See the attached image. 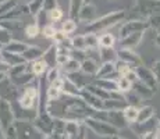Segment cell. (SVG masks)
Masks as SVG:
<instances>
[{
    "label": "cell",
    "mask_w": 160,
    "mask_h": 139,
    "mask_svg": "<svg viewBox=\"0 0 160 139\" xmlns=\"http://www.w3.org/2000/svg\"><path fill=\"white\" fill-rule=\"evenodd\" d=\"M153 72H155V75L160 79V61H156L155 63V66H153Z\"/></svg>",
    "instance_id": "43"
},
{
    "label": "cell",
    "mask_w": 160,
    "mask_h": 139,
    "mask_svg": "<svg viewBox=\"0 0 160 139\" xmlns=\"http://www.w3.org/2000/svg\"><path fill=\"white\" fill-rule=\"evenodd\" d=\"M95 15H96V8L92 6V3H85L78 14V20L89 24L92 21H95Z\"/></svg>",
    "instance_id": "8"
},
{
    "label": "cell",
    "mask_w": 160,
    "mask_h": 139,
    "mask_svg": "<svg viewBox=\"0 0 160 139\" xmlns=\"http://www.w3.org/2000/svg\"><path fill=\"white\" fill-rule=\"evenodd\" d=\"M6 77H7V75H4V74H0V82H2V81H3V79H4V78H6Z\"/></svg>",
    "instance_id": "44"
},
{
    "label": "cell",
    "mask_w": 160,
    "mask_h": 139,
    "mask_svg": "<svg viewBox=\"0 0 160 139\" xmlns=\"http://www.w3.org/2000/svg\"><path fill=\"white\" fill-rule=\"evenodd\" d=\"M43 54H45V52L42 50L39 46H31V45L28 46V49L22 53L24 58H25L28 63H32V61L39 60V58L43 57Z\"/></svg>",
    "instance_id": "11"
},
{
    "label": "cell",
    "mask_w": 160,
    "mask_h": 139,
    "mask_svg": "<svg viewBox=\"0 0 160 139\" xmlns=\"http://www.w3.org/2000/svg\"><path fill=\"white\" fill-rule=\"evenodd\" d=\"M56 56H57V47L56 45H52L48 49V50L45 52L43 54V60L46 61V64L49 66V68H53V67H57L56 64Z\"/></svg>",
    "instance_id": "17"
},
{
    "label": "cell",
    "mask_w": 160,
    "mask_h": 139,
    "mask_svg": "<svg viewBox=\"0 0 160 139\" xmlns=\"http://www.w3.org/2000/svg\"><path fill=\"white\" fill-rule=\"evenodd\" d=\"M72 43V49L74 50H82V52H87V42H85V35H77L71 39Z\"/></svg>",
    "instance_id": "24"
},
{
    "label": "cell",
    "mask_w": 160,
    "mask_h": 139,
    "mask_svg": "<svg viewBox=\"0 0 160 139\" xmlns=\"http://www.w3.org/2000/svg\"><path fill=\"white\" fill-rule=\"evenodd\" d=\"M92 2V0H85V3H91Z\"/></svg>",
    "instance_id": "46"
},
{
    "label": "cell",
    "mask_w": 160,
    "mask_h": 139,
    "mask_svg": "<svg viewBox=\"0 0 160 139\" xmlns=\"http://www.w3.org/2000/svg\"><path fill=\"white\" fill-rule=\"evenodd\" d=\"M11 41H13V36L10 31L0 28V47H6Z\"/></svg>",
    "instance_id": "32"
},
{
    "label": "cell",
    "mask_w": 160,
    "mask_h": 139,
    "mask_svg": "<svg viewBox=\"0 0 160 139\" xmlns=\"http://www.w3.org/2000/svg\"><path fill=\"white\" fill-rule=\"evenodd\" d=\"M84 4H85V0H70V10H68L70 18L77 20L79 11H81V8H82Z\"/></svg>",
    "instance_id": "20"
},
{
    "label": "cell",
    "mask_w": 160,
    "mask_h": 139,
    "mask_svg": "<svg viewBox=\"0 0 160 139\" xmlns=\"http://www.w3.org/2000/svg\"><path fill=\"white\" fill-rule=\"evenodd\" d=\"M81 92L82 89H79L78 86L74 83L68 77H64V82H63V95L70 97H81Z\"/></svg>",
    "instance_id": "6"
},
{
    "label": "cell",
    "mask_w": 160,
    "mask_h": 139,
    "mask_svg": "<svg viewBox=\"0 0 160 139\" xmlns=\"http://www.w3.org/2000/svg\"><path fill=\"white\" fill-rule=\"evenodd\" d=\"M33 78H35V75L32 74V71L28 70V71H25V72L20 74V75L14 77V78H10V79L15 86H28V85H31V82L33 81Z\"/></svg>",
    "instance_id": "12"
},
{
    "label": "cell",
    "mask_w": 160,
    "mask_h": 139,
    "mask_svg": "<svg viewBox=\"0 0 160 139\" xmlns=\"http://www.w3.org/2000/svg\"><path fill=\"white\" fill-rule=\"evenodd\" d=\"M135 71H137L138 78H139L141 82H143L148 86H156V79H155L156 77H155V72H153V71L148 70L142 66H138L137 68H135Z\"/></svg>",
    "instance_id": "5"
},
{
    "label": "cell",
    "mask_w": 160,
    "mask_h": 139,
    "mask_svg": "<svg viewBox=\"0 0 160 139\" xmlns=\"http://www.w3.org/2000/svg\"><path fill=\"white\" fill-rule=\"evenodd\" d=\"M46 139H54L53 137H48V138H46Z\"/></svg>",
    "instance_id": "47"
},
{
    "label": "cell",
    "mask_w": 160,
    "mask_h": 139,
    "mask_svg": "<svg viewBox=\"0 0 160 139\" xmlns=\"http://www.w3.org/2000/svg\"><path fill=\"white\" fill-rule=\"evenodd\" d=\"M17 2L15 0H6V2H2L0 3V18L3 17V15H6L7 13H10L13 8L17 7Z\"/></svg>",
    "instance_id": "29"
},
{
    "label": "cell",
    "mask_w": 160,
    "mask_h": 139,
    "mask_svg": "<svg viewBox=\"0 0 160 139\" xmlns=\"http://www.w3.org/2000/svg\"><path fill=\"white\" fill-rule=\"evenodd\" d=\"M2 56H3V60H4L10 67L18 66V64H25V63H28V61L24 58L22 54L11 53V52H7V50H4V49H2Z\"/></svg>",
    "instance_id": "7"
},
{
    "label": "cell",
    "mask_w": 160,
    "mask_h": 139,
    "mask_svg": "<svg viewBox=\"0 0 160 139\" xmlns=\"http://www.w3.org/2000/svg\"><path fill=\"white\" fill-rule=\"evenodd\" d=\"M68 38V35H67L64 31H61V29H58L57 32H56V35H54V38H53V41L56 45H58V43H61V42H64L66 39Z\"/></svg>",
    "instance_id": "40"
},
{
    "label": "cell",
    "mask_w": 160,
    "mask_h": 139,
    "mask_svg": "<svg viewBox=\"0 0 160 139\" xmlns=\"http://www.w3.org/2000/svg\"><path fill=\"white\" fill-rule=\"evenodd\" d=\"M152 116V109L150 107H143L142 110H139V117H138V121H143L148 117Z\"/></svg>",
    "instance_id": "41"
},
{
    "label": "cell",
    "mask_w": 160,
    "mask_h": 139,
    "mask_svg": "<svg viewBox=\"0 0 160 139\" xmlns=\"http://www.w3.org/2000/svg\"><path fill=\"white\" fill-rule=\"evenodd\" d=\"M116 52L113 50V47H99V58L103 63H109L113 61L116 57Z\"/></svg>",
    "instance_id": "23"
},
{
    "label": "cell",
    "mask_w": 160,
    "mask_h": 139,
    "mask_svg": "<svg viewBox=\"0 0 160 139\" xmlns=\"http://www.w3.org/2000/svg\"><path fill=\"white\" fill-rule=\"evenodd\" d=\"M141 41H142V32H137V33H131V35L121 38L120 45H121V49H132L137 45H139Z\"/></svg>",
    "instance_id": "9"
},
{
    "label": "cell",
    "mask_w": 160,
    "mask_h": 139,
    "mask_svg": "<svg viewBox=\"0 0 160 139\" xmlns=\"http://www.w3.org/2000/svg\"><path fill=\"white\" fill-rule=\"evenodd\" d=\"M38 99H39L38 86L28 85L22 89V92H21L20 96H18V104H20L24 110H31L38 104Z\"/></svg>",
    "instance_id": "2"
},
{
    "label": "cell",
    "mask_w": 160,
    "mask_h": 139,
    "mask_svg": "<svg viewBox=\"0 0 160 139\" xmlns=\"http://www.w3.org/2000/svg\"><path fill=\"white\" fill-rule=\"evenodd\" d=\"M124 17H125L124 11H113V13L106 14V15H103V17L96 18L95 21L89 22L87 28H85V31H87V32H92V33H99V32H102V31H106V29H109V28L114 27L116 24L121 22V21L124 20Z\"/></svg>",
    "instance_id": "1"
},
{
    "label": "cell",
    "mask_w": 160,
    "mask_h": 139,
    "mask_svg": "<svg viewBox=\"0 0 160 139\" xmlns=\"http://www.w3.org/2000/svg\"><path fill=\"white\" fill-rule=\"evenodd\" d=\"M61 71H63L66 75H71V74H75L78 71H81V61L75 60V58H70L63 67H61Z\"/></svg>",
    "instance_id": "16"
},
{
    "label": "cell",
    "mask_w": 160,
    "mask_h": 139,
    "mask_svg": "<svg viewBox=\"0 0 160 139\" xmlns=\"http://www.w3.org/2000/svg\"><path fill=\"white\" fill-rule=\"evenodd\" d=\"M29 70L32 71V74L35 77H42L43 74L48 72L49 66L46 64V61L43 60V58H39V60L29 63Z\"/></svg>",
    "instance_id": "13"
},
{
    "label": "cell",
    "mask_w": 160,
    "mask_h": 139,
    "mask_svg": "<svg viewBox=\"0 0 160 139\" xmlns=\"http://www.w3.org/2000/svg\"><path fill=\"white\" fill-rule=\"evenodd\" d=\"M57 7V0H45L43 3V11H46V13H50L52 10H54Z\"/></svg>",
    "instance_id": "38"
},
{
    "label": "cell",
    "mask_w": 160,
    "mask_h": 139,
    "mask_svg": "<svg viewBox=\"0 0 160 139\" xmlns=\"http://www.w3.org/2000/svg\"><path fill=\"white\" fill-rule=\"evenodd\" d=\"M49 14V20L50 21H53V22H56V21H61L63 20V10H61L60 7H57V8H54V10H52L50 13H48Z\"/></svg>",
    "instance_id": "37"
},
{
    "label": "cell",
    "mask_w": 160,
    "mask_h": 139,
    "mask_svg": "<svg viewBox=\"0 0 160 139\" xmlns=\"http://www.w3.org/2000/svg\"><path fill=\"white\" fill-rule=\"evenodd\" d=\"M41 33V28H39L38 24H29V25L25 27V35L27 38L29 39H33Z\"/></svg>",
    "instance_id": "33"
},
{
    "label": "cell",
    "mask_w": 160,
    "mask_h": 139,
    "mask_svg": "<svg viewBox=\"0 0 160 139\" xmlns=\"http://www.w3.org/2000/svg\"><path fill=\"white\" fill-rule=\"evenodd\" d=\"M46 78H48L49 83L56 81L57 78H61V68H60V67H53V68H49L48 72H46Z\"/></svg>",
    "instance_id": "34"
},
{
    "label": "cell",
    "mask_w": 160,
    "mask_h": 139,
    "mask_svg": "<svg viewBox=\"0 0 160 139\" xmlns=\"http://www.w3.org/2000/svg\"><path fill=\"white\" fill-rule=\"evenodd\" d=\"M28 43H24V42H18V41H11L8 43L6 47H3L4 50L11 52V53H17V54H22L24 52L28 49Z\"/></svg>",
    "instance_id": "18"
},
{
    "label": "cell",
    "mask_w": 160,
    "mask_h": 139,
    "mask_svg": "<svg viewBox=\"0 0 160 139\" xmlns=\"http://www.w3.org/2000/svg\"><path fill=\"white\" fill-rule=\"evenodd\" d=\"M61 95H63V91H61V89L49 85V88H48V100L49 102L58 100V99L61 97Z\"/></svg>",
    "instance_id": "35"
},
{
    "label": "cell",
    "mask_w": 160,
    "mask_h": 139,
    "mask_svg": "<svg viewBox=\"0 0 160 139\" xmlns=\"http://www.w3.org/2000/svg\"><path fill=\"white\" fill-rule=\"evenodd\" d=\"M149 27V24H145L142 21H130V22H125L124 25L121 27V31H120V36L124 38V36H128L131 33H137V32H143V29Z\"/></svg>",
    "instance_id": "3"
},
{
    "label": "cell",
    "mask_w": 160,
    "mask_h": 139,
    "mask_svg": "<svg viewBox=\"0 0 160 139\" xmlns=\"http://www.w3.org/2000/svg\"><path fill=\"white\" fill-rule=\"evenodd\" d=\"M56 32H57V29L54 28V25H52V24H48V25L42 27V35H43L46 39H53Z\"/></svg>",
    "instance_id": "36"
},
{
    "label": "cell",
    "mask_w": 160,
    "mask_h": 139,
    "mask_svg": "<svg viewBox=\"0 0 160 139\" xmlns=\"http://www.w3.org/2000/svg\"><path fill=\"white\" fill-rule=\"evenodd\" d=\"M3 60V56H2V50H0V61Z\"/></svg>",
    "instance_id": "45"
},
{
    "label": "cell",
    "mask_w": 160,
    "mask_h": 139,
    "mask_svg": "<svg viewBox=\"0 0 160 139\" xmlns=\"http://www.w3.org/2000/svg\"><path fill=\"white\" fill-rule=\"evenodd\" d=\"M67 77H68V78L71 79V81L75 83L79 89H84V88H87V86L89 85L92 75H88V74H85L84 71H78V72L71 74V75H67Z\"/></svg>",
    "instance_id": "10"
},
{
    "label": "cell",
    "mask_w": 160,
    "mask_h": 139,
    "mask_svg": "<svg viewBox=\"0 0 160 139\" xmlns=\"http://www.w3.org/2000/svg\"><path fill=\"white\" fill-rule=\"evenodd\" d=\"M116 71H117V74H118V77H124V75H127L130 71H132V66H130L128 63H125V61H122V60H118L116 63Z\"/></svg>",
    "instance_id": "30"
},
{
    "label": "cell",
    "mask_w": 160,
    "mask_h": 139,
    "mask_svg": "<svg viewBox=\"0 0 160 139\" xmlns=\"http://www.w3.org/2000/svg\"><path fill=\"white\" fill-rule=\"evenodd\" d=\"M0 28L14 32L22 28V22L20 20H0Z\"/></svg>",
    "instance_id": "19"
},
{
    "label": "cell",
    "mask_w": 160,
    "mask_h": 139,
    "mask_svg": "<svg viewBox=\"0 0 160 139\" xmlns=\"http://www.w3.org/2000/svg\"><path fill=\"white\" fill-rule=\"evenodd\" d=\"M29 70V63H25V64H18V66H14V67H10V71H8L7 77L8 78H14V77L20 75V74L25 72V71Z\"/></svg>",
    "instance_id": "27"
},
{
    "label": "cell",
    "mask_w": 160,
    "mask_h": 139,
    "mask_svg": "<svg viewBox=\"0 0 160 139\" xmlns=\"http://www.w3.org/2000/svg\"><path fill=\"white\" fill-rule=\"evenodd\" d=\"M117 56H118L120 60L125 61V63H128L132 67H138V66H141V63H142L139 56L137 53H134L132 49H121V50L117 53Z\"/></svg>",
    "instance_id": "4"
},
{
    "label": "cell",
    "mask_w": 160,
    "mask_h": 139,
    "mask_svg": "<svg viewBox=\"0 0 160 139\" xmlns=\"http://www.w3.org/2000/svg\"><path fill=\"white\" fill-rule=\"evenodd\" d=\"M71 58V56L70 54H60V53H57V56H56V64H57V67H63L64 64L67 63V61Z\"/></svg>",
    "instance_id": "39"
},
{
    "label": "cell",
    "mask_w": 160,
    "mask_h": 139,
    "mask_svg": "<svg viewBox=\"0 0 160 139\" xmlns=\"http://www.w3.org/2000/svg\"><path fill=\"white\" fill-rule=\"evenodd\" d=\"M43 3H45V0H31V2L28 3L29 14H32V15L36 17V15L43 10Z\"/></svg>",
    "instance_id": "26"
},
{
    "label": "cell",
    "mask_w": 160,
    "mask_h": 139,
    "mask_svg": "<svg viewBox=\"0 0 160 139\" xmlns=\"http://www.w3.org/2000/svg\"><path fill=\"white\" fill-rule=\"evenodd\" d=\"M122 116H124V120L130 122H135L138 121V117H139V109L135 106H127L122 111Z\"/></svg>",
    "instance_id": "21"
},
{
    "label": "cell",
    "mask_w": 160,
    "mask_h": 139,
    "mask_svg": "<svg viewBox=\"0 0 160 139\" xmlns=\"http://www.w3.org/2000/svg\"><path fill=\"white\" fill-rule=\"evenodd\" d=\"M114 72H117L116 71V63L109 61V63H103L102 66L99 67L98 74L95 77H96V78H110Z\"/></svg>",
    "instance_id": "15"
},
{
    "label": "cell",
    "mask_w": 160,
    "mask_h": 139,
    "mask_svg": "<svg viewBox=\"0 0 160 139\" xmlns=\"http://www.w3.org/2000/svg\"><path fill=\"white\" fill-rule=\"evenodd\" d=\"M85 42H87V47L88 50H96L99 49V36L98 33H92V32H87L85 33Z\"/></svg>",
    "instance_id": "22"
},
{
    "label": "cell",
    "mask_w": 160,
    "mask_h": 139,
    "mask_svg": "<svg viewBox=\"0 0 160 139\" xmlns=\"http://www.w3.org/2000/svg\"><path fill=\"white\" fill-rule=\"evenodd\" d=\"M0 2H6V0H0Z\"/></svg>",
    "instance_id": "48"
},
{
    "label": "cell",
    "mask_w": 160,
    "mask_h": 139,
    "mask_svg": "<svg viewBox=\"0 0 160 139\" xmlns=\"http://www.w3.org/2000/svg\"><path fill=\"white\" fill-rule=\"evenodd\" d=\"M113 45H114V36L112 33H103L99 36L100 47H113Z\"/></svg>",
    "instance_id": "31"
},
{
    "label": "cell",
    "mask_w": 160,
    "mask_h": 139,
    "mask_svg": "<svg viewBox=\"0 0 160 139\" xmlns=\"http://www.w3.org/2000/svg\"><path fill=\"white\" fill-rule=\"evenodd\" d=\"M8 71H10V66H8L7 63H6L4 60L0 61V74H4V75H7Z\"/></svg>",
    "instance_id": "42"
},
{
    "label": "cell",
    "mask_w": 160,
    "mask_h": 139,
    "mask_svg": "<svg viewBox=\"0 0 160 139\" xmlns=\"http://www.w3.org/2000/svg\"><path fill=\"white\" fill-rule=\"evenodd\" d=\"M61 31H64L67 35L74 33L77 31V20H74V18H67V20H64L63 22H61Z\"/></svg>",
    "instance_id": "25"
},
{
    "label": "cell",
    "mask_w": 160,
    "mask_h": 139,
    "mask_svg": "<svg viewBox=\"0 0 160 139\" xmlns=\"http://www.w3.org/2000/svg\"><path fill=\"white\" fill-rule=\"evenodd\" d=\"M132 85H134V83H132L128 78H125V77H118V78H117V91L118 92L131 91Z\"/></svg>",
    "instance_id": "28"
},
{
    "label": "cell",
    "mask_w": 160,
    "mask_h": 139,
    "mask_svg": "<svg viewBox=\"0 0 160 139\" xmlns=\"http://www.w3.org/2000/svg\"><path fill=\"white\" fill-rule=\"evenodd\" d=\"M98 70H99V64L96 63V60H93L92 57H87L84 61L81 63V71H84L88 75H96Z\"/></svg>",
    "instance_id": "14"
}]
</instances>
